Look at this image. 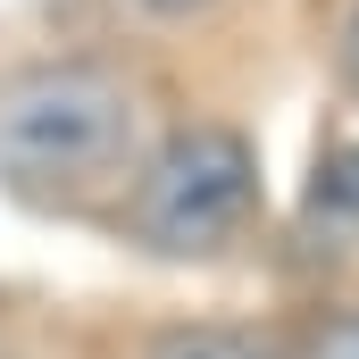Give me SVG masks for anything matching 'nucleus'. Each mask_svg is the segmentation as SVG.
Segmentation results:
<instances>
[{"label": "nucleus", "mask_w": 359, "mask_h": 359, "mask_svg": "<svg viewBox=\"0 0 359 359\" xmlns=\"http://www.w3.org/2000/svg\"><path fill=\"white\" fill-rule=\"evenodd\" d=\"M151 142H159V109L126 59L59 50L0 76V192L34 209L84 217L117 201Z\"/></svg>", "instance_id": "1"}, {"label": "nucleus", "mask_w": 359, "mask_h": 359, "mask_svg": "<svg viewBox=\"0 0 359 359\" xmlns=\"http://www.w3.org/2000/svg\"><path fill=\"white\" fill-rule=\"evenodd\" d=\"M126 8H134L142 25H209L226 0H126Z\"/></svg>", "instance_id": "7"}, {"label": "nucleus", "mask_w": 359, "mask_h": 359, "mask_svg": "<svg viewBox=\"0 0 359 359\" xmlns=\"http://www.w3.org/2000/svg\"><path fill=\"white\" fill-rule=\"evenodd\" d=\"M284 359H359V301H318L284 334Z\"/></svg>", "instance_id": "5"}, {"label": "nucleus", "mask_w": 359, "mask_h": 359, "mask_svg": "<svg viewBox=\"0 0 359 359\" xmlns=\"http://www.w3.org/2000/svg\"><path fill=\"white\" fill-rule=\"evenodd\" d=\"M259 217H268V168H259V142L234 117L159 126V142L142 151L134 184L109 209V226L142 259H176V268L234 259L259 234Z\"/></svg>", "instance_id": "2"}, {"label": "nucleus", "mask_w": 359, "mask_h": 359, "mask_svg": "<svg viewBox=\"0 0 359 359\" xmlns=\"http://www.w3.org/2000/svg\"><path fill=\"white\" fill-rule=\"evenodd\" d=\"M326 59H334L343 100L359 109V0H334V17H326Z\"/></svg>", "instance_id": "6"}, {"label": "nucleus", "mask_w": 359, "mask_h": 359, "mask_svg": "<svg viewBox=\"0 0 359 359\" xmlns=\"http://www.w3.org/2000/svg\"><path fill=\"white\" fill-rule=\"evenodd\" d=\"M134 359H284V334L226 326V318H184V326H159Z\"/></svg>", "instance_id": "4"}, {"label": "nucleus", "mask_w": 359, "mask_h": 359, "mask_svg": "<svg viewBox=\"0 0 359 359\" xmlns=\"http://www.w3.org/2000/svg\"><path fill=\"white\" fill-rule=\"evenodd\" d=\"M292 234H301V259H351L359 251V142L351 134L318 142L301 209H292Z\"/></svg>", "instance_id": "3"}]
</instances>
